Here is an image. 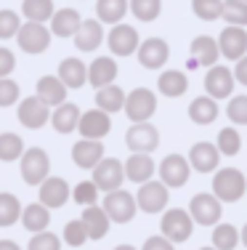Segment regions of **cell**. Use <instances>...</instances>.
Instances as JSON below:
<instances>
[{
	"mask_svg": "<svg viewBox=\"0 0 247 250\" xmlns=\"http://www.w3.org/2000/svg\"><path fill=\"white\" fill-rule=\"evenodd\" d=\"M27 250H61V240L54 234V231H38V234L29 240Z\"/></svg>",
	"mask_w": 247,
	"mask_h": 250,
	"instance_id": "cell-45",
	"label": "cell"
},
{
	"mask_svg": "<svg viewBox=\"0 0 247 250\" xmlns=\"http://www.w3.org/2000/svg\"><path fill=\"white\" fill-rule=\"evenodd\" d=\"M160 229H162V237H165V240H170L173 245H181V242H186V240L191 237L194 221H191L189 210H181V208H170V210H165Z\"/></svg>",
	"mask_w": 247,
	"mask_h": 250,
	"instance_id": "cell-4",
	"label": "cell"
},
{
	"mask_svg": "<svg viewBox=\"0 0 247 250\" xmlns=\"http://www.w3.org/2000/svg\"><path fill=\"white\" fill-rule=\"evenodd\" d=\"M54 0H24L21 3V14H24L27 21H35V24H43L54 16Z\"/></svg>",
	"mask_w": 247,
	"mask_h": 250,
	"instance_id": "cell-35",
	"label": "cell"
},
{
	"mask_svg": "<svg viewBox=\"0 0 247 250\" xmlns=\"http://www.w3.org/2000/svg\"><path fill=\"white\" fill-rule=\"evenodd\" d=\"M0 250H21L14 240H0Z\"/></svg>",
	"mask_w": 247,
	"mask_h": 250,
	"instance_id": "cell-52",
	"label": "cell"
},
{
	"mask_svg": "<svg viewBox=\"0 0 247 250\" xmlns=\"http://www.w3.org/2000/svg\"><path fill=\"white\" fill-rule=\"evenodd\" d=\"M77 120H80V106L72 101H64L51 112V125H54L56 133H72L77 130Z\"/></svg>",
	"mask_w": 247,
	"mask_h": 250,
	"instance_id": "cell-27",
	"label": "cell"
},
{
	"mask_svg": "<svg viewBox=\"0 0 247 250\" xmlns=\"http://www.w3.org/2000/svg\"><path fill=\"white\" fill-rule=\"evenodd\" d=\"M122 170H125V178L133 184H146L152 181V176H154V160L149 157V154H138L133 152L131 157L122 163Z\"/></svg>",
	"mask_w": 247,
	"mask_h": 250,
	"instance_id": "cell-24",
	"label": "cell"
},
{
	"mask_svg": "<svg viewBox=\"0 0 247 250\" xmlns=\"http://www.w3.org/2000/svg\"><path fill=\"white\" fill-rule=\"evenodd\" d=\"M16 67V56L8 48H0V77H8Z\"/></svg>",
	"mask_w": 247,
	"mask_h": 250,
	"instance_id": "cell-49",
	"label": "cell"
},
{
	"mask_svg": "<svg viewBox=\"0 0 247 250\" xmlns=\"http://www.w3.org/2000/svg\"><path fill=\"white\" fill-rule=\"evenodd\" d=\"M80 14L75 8H61V11H54L51 16V35L56 38H72L80 27Z\"/></svg>",
	"mask_w": 247,
	"mask_h": 250,
	"instance_id": "cell-29",
	"label": "cell"
},
{
	"mask_svg": "<svg viewBox=\"0 0 247 250\" xmlns=\"http://www.w3.org/2000/svg\"><path fill=\"white\" fill-rule=\"evenodd\" d=\"M40 205H45L48 210H54V208H61L67 205L69 200V184L64 181V178L58 176H48L43 184H40Z\"/></svg>",
	"mask_w": 247,
	"mask_h": 250,
	"instance_id": "cell-18",
	"label": "cell"
},
{
	"mask_svg": "<svg viewBox=\"0 0 247 250\" xmlns=\"http://www.w3.org/2000/svg\"><path fill=\"white\" fill-rule=\"evenodd\" d=\"M72 197H75V202H77V205H82V208L96 205L98 189H96V184H93V181H80L77 187L72 189Z\"/></svg>",
	"mask_w": 247,
	"mask_h": 250,
	"instance_id": "cell-43",
	"label": "cell"
},
{
	"mask_svg": "<svg viewBox=\"0 0 247 250\" xmlns=\"http://www.w3.org/2000/svg\"><path fill=\"white\" fill-rule=\"evenodd\" d=\"M205 91H208L210 99H228L234 91V75L228 67H210L208 75H205Z\"/></svg>",
	"mask_w": 247,
	"mask_h": 250,
	"instance_id": "cell-17",
	"label": "cell"
},
{
	"mask_svg": "<svg viewBox=\"0 0 247 250\" xmlns=\"http://www.w3.org/2000/svg\"><path fill=\"white\" fill-rule=\"evenodd\" d=\"M19 221L24 224L27 231L38 234V231H45V229H48V224H51V210H48L45 205H40V202H35V205L21 208Z\"/></svg>",
	"mask_w": 247,
	"mask_h": 250,
	"instance_id": "cell-31",
	"label": "cell"
},
{
	"mask_svg": "<svg viewBox=\"0 0 247 250\" xmlns=\"http://www.w3.org/2000/svg\"><path fill=\"white\" fill-rule=\"evenodd\" d=\"M80 221H82V226H85L88 240H104V237H107V231H109V224H112L101 205H88V208H82Z\"/></svg>",
	"mask_w": 247,
	"mask_h": 250,
	"instance_id": "cell-23",
	"label": "cell"
},
{
	"mask_svg": "<svg viewBox=\"0 0 247 250\" xmlns=\"http://www.w3.org/2000/svg\"><path fill=\"white\" fill-rule=\"evenodd\" d=\"M239 240H242V245L247 248V224L242 226V231H239Z\"/></svg>",
	"mask_w": 247,
	"mask_h": 250,
	"instance_id": "cell-53",
	"label": "cell"
},
{
	"mask_svg": "<svg viewBox=\"0 0 247 250\" xmlns=\"http://www.w3.org/2000/svg\"><path fill=\"white\" fill-rule=\"evenodd\" d=\"M48 109H51V106H45L38 96H27V99H21V101H19L16 117H19V123L24 125V128L38 130V128H43V125L48 123V117H51V112H48Z\"/></svg>",
	"mask_w": 247,
	"mask_h": 250,
	"instance_id": "cell-14",
	"label": "cell"
},
{
	"mask_svg": "<svg viewBox=\"0 0 247 250\" xmlns=\"http://www.w3.org/2000/svg\"><path fill=\"white\" fill-rule=\"evenodd\" d=\"M117 77V62L112 56H98L93 59V64L85 69V83H91L93 88H104V85H112Z\"/></svg>",
	"mask_w": 247,
	"mask_h": 250,
	"instance_id": "cell-20",
	"label": "cell"
},
{
	"mask_svg": "<svg viewBox=\"0 0 247 250\" xmlns=\"http://www.w3.org/2000/svg\"><path fill=\"white\" fill-rule=\"evenodd\" d=\"M141 250H175V248H173V242L165 240V237L160 234V237H149V240L144 242V248H141Z\"/></svg>",
	"mask_w": 247,
	"mask_h": 250,
	"instance_id": "cell-50",
	"label": "cell"
},
{
	"mask_svg": "<svg viewBox=\"0 0 247 250\" xmlns=\"http://www.w3.org/2000/svg\"><path fill=\"white\" fill-rule=\"evenodd\" d=\"M122 104H125V91L117 88L114 83L96 91V109L107 112V115H114V112L122 109Z\"/></svg>",
	"mask_w": 247,
	"mask_h": 250,
	"instance_id": "cell-32",
	"label": "cell"
},
{
	"mask_svg": "<svg viewBox=\"0 0 247 250\" xmlns=\"http://www.w3.org/2000/svg\"><path fill=\"white\" fill-rule=\"evenodd\" d=\"M40 101H43L45 106H58L67 101V88H64V83L58 80L54 75H45L38 80V93H35Z\"/></svg>",
	"mask_w": 247,
	"mask_h": 250,
	"instance_id": "cell-26",
	"label": "cell"
},
{
	"mask_svg": "<svg viewBox=\"0 0 247 250\" xmlns=\"http://www.w3.org/2000/svg\"><path fill=\"white\" fill-rule=\"evenodd\" d=\"M101 157H104V144L96 139H80L77 144L72 146V160L82 170H93Z\"/></svg>",
	"mask_w": 247,
	"mask_h": 250,
	"instance_id": "cell-21",
	"label": "cell"
},
{
	"mask_svg": "<svg viewBox=\"0 0 247 250\" xmlns=\"http://www.w3.org/2000/svg\"><path fill=\"white\" fill-rule=\"evenodd\" d=\"M136 53H138L141 67H146V69H160L170 59V48L162 38H149V40H144V43H138Z\"/></svg>",
	"mask_w": 247,
	"mask_h": 250,
	"instance_id": "cell-15",
	"label": "cell"
},
{
	"mask_svg": "<svg viewBox=\"0 0 247 250\" xmlns=\"http://www.w3.org/2000/svg\"><path fill=\"white\" fill-rule=\"evenodd\" d=\"M125 144L131 152L138 154H149L160 146V130L152 123H133L131 130L125 133Z\"/></svg>",
	"mask_w": 247,
	"mask_h": 250,
	"instance_id": "cell-9",
	"label": "cell"
},
{
	"mask_svg": "<svg viewBox=\"0 0 247 250\" xmlns=\"http://www.w3.org/2000/svg\"><path fill=\"white\" fill-rule=\"evenodd\" d=\"M242 3H247V0H242Z\"/></svg>",
	"mask_w": 247,
	"mask_h": 250,
	"instance_id": "cell-56",
	"label": "cell"
},
{
	"mask_svg": "<svg viewBox=\"0 0 247 250\" xmlns=\"http://www.w3.org/2000/svg\"><path fill=\"white\" fill-rule=\"evenodd\" d=\"M104 213H107V218L112 224H128L133 221V216H136V197H133L131 192H125V189H114V192H107L104 194Z\"/></svg>",
	"mask_w": 247,
	"mask_h": 250,
	"instance_id": "cell-3",
	"label": "cell"
},
{
	"mask_svg": "<svg viewBox=\"0 0 247 250\" xmlns=\"http://www.w3.org/2000/svg\"><path fill=\"white\" fill-rule=\"evenodd\" d=\"M21 21H19V14L16 11H0V40H8V38H16Z\"/></svg>",
	"mask_w": 247,
	"mask_h": 250,
	"instance_id": "cell-44",
	"label": "cell"
},
{
	"mask_svg": "<svg viewBox=\"0 0 247 250\" xmlns=\"http://www.w3.org/2000/svg\"><path fill=\"white\" fill-rule=\"evenodd\" d=\"M85 64L80 62V59H64L61 64H58V80L64 83V88L67 91H77V88L85 85Z\"/></svg>",
	"mask_w": 247,
	"mask_h": 250,
	"instance_id": "cell-28",
	"label": "cell"
},
{
	"mask_svg": "<svg viewBox=\"0 0 247 250\" xmlns=\"http://www.w3.org/2000/svg\"><path fill=\"white\" fill-rule=\"evenodd\" d=\"M231 75H234V80H239L242 85H247V53L237 62V67H234V72H231Z\"/></svg>",
	"mask_w": 247,
	"mask_h": 250,
	"instance_id": "cell-51",
	"label": "cell"
},
{
	"mask_svg": "<svg viewBox=\"0 0 247 250\" xmlns=\"http://www.w3.org/2000/svg\"><path fill=\"white\" fill-rule=\"evenodd\" d=\"M221 3L223 0H191V11L202 21H215L221 16Z\"/></svg>",
	"mask_w": 247,
	"mask_h": 250,
	"instance_id": "cell-42",
	"label": "cell"
},
{
	"mask_svg": "<svg viewBox=\"0 0 247 250\" xmlns=\"http://www.w3.org/2000/svg\"><path fill=\"white\" fill-rule=\"evenodd\" d=\"M21 216V202L16 194L0 192V226H14Z\"/></svg>",
	"mask_w": 247,
	"mask_h": 250,
	"instance_id": "cell-37",
	"label": "cell"
},
{
	"mask_svg": "<svg viewBox=\"0 0 247 250\" xmlns=\"http://www.w3.org/2000/svg\"><path fill=\"white\" fill-rule=\"evenodd\" d=\"M168 187L162 181H146L141 184L138 194H136V208L144 213H162L168 208Z\"/></svg>",
	"mask_w": 247,
	"mask_h": 250,
	"instance_id": "cell-10",
	"label": "cell"
},
{
	"mask_svg": "<svg viewBox=\"0 0 247 250\" xmlns=\"http://www.w3.org/2000/svg\"><path fill=\"white\" fill-rule=\"evenodd\" d=\"M19 163H21V178H24V184H29V187H40L51 173L48 152H43L40 146H32V149L21 152Z\"/></svg>",
	"mask_w": 247,
	"mask_h": 250,
	"instance_id": "cell-2",
	"label": "cell"
},
{
	"mask_svg": "<svg viewBox=\"0 0 247 250\" xmlns=\"http://www.w3.org/2000/svg\"><path fill=\"white\" fill-rule=\"evenodd\" d=\"M21 152H24V141H21V136L0 133V160H3V163H14V160H19Z\"/></svg>",
	"mask_w": 247,
	"mask_h": 250,
	"instance_id": "cell-39",
	"label": "cell"
},
{
	"mask_svg": "<svg viewBox=\"0 0 247 250\" xmlns=\"http://www.w3.org/2000/svg\"><path fill=\"white\" fill-rule=\"evenodd\" d=\"M191 176L189 160L181 157V154H168V157L160 163V181L168 189H181Z\"/></svg>",
	"mask_w": 247,
	"mask_h": 250,
	"instance_id": "cell-11",
	"label": "cell"
},
{
	"mask_svg": "<svg viewBox=\"0 0 247 250\" xmlns=\"http://www.w3.org/2000/svg\"><path fill=\"white\" fill-rule=\"evenodd\" d=\"M128 8L138 21H154L162 11V0H128Z\"/></svg>",
	"mask_w": 247,
	"mask_h": 250,
	"instance_id": "cell-40",
	"label": "cell"
},
{
	"mask_svg": "<svg viewBox=\"0 0 247 250\" xmlns=\"http://www.w3.org/2000/svg\"><path fill=\"white\" fill-rule=\"evenodd\" d=\"M16 43H19V48L24 51V53L38 56V53L48 51V45H51V29L45 27V24L27 21V24H21L19 32H16Z\"/></svg>",
	"mask_w": 247,
	"mask_h": 250,
	"instance_id": "cell-7",
	"label": "cell"
},
{
	"mask_svg": "<svg viewBox=\"0 0 247 250\" xmlns=\"http://www.w3.org/2000/svg\"><path fill=\"white\" fill-rule=\"evenodd\" d=\"M125 181V170H122V163L117 157H101L98 165L93 168V184H96L98 192H114V189L122 187Z\"/></svg>",
	"mask_w": 247,
	"mask_h": 250,
	"instance_id": "cell-6",
	"label": "cell"
},
{
	"mask_svg": "<svg viewBox=\"0 0 247 250\" xmlns=\"http://www.w3.org/2000/svg\"><path fill=\"white\" fill-rule=\"evenodd\" d=\"M218 43H215V38H210V35H199V38L191 40V67H215L218 64Z\"/></svg>",
	"mask_w": 247,
	"mask_h": 250,
	"instance_id": "cell-22",
	"label": "cell"
},
{
	"mask_svg": "<svg viewBox=\"0 0 247 250\" xmlns=\"http://www.w3.org/2000/svg\"><path fill=\"white\" fill-rule=\"evenodd\" d=\"M221 19L231 27H247V3H242V0H223Z\"/></svg>",
	"mask_w": 247,
	"mask_h": 250,
	"instance_id": "cell-36",
	"label": "cell"
},
{
	"mask_svg": "<svg viewBox=\"0 0 247 250\" xmlns=\"http://www.w3.org/2000/svg\"><path fill=\"white\" fill-rule=\"evenodd\" d=\"M157 88H160L162 96L178 99V96H184L186 88H189V77L181 72V69H165L160 75V80H157Z\"/></svg>",
	"mask_w": 247,
	"mask_h": 250,
	"instance_id": "cell-30",
	"label": "cell"
},
{
	"mask_svg": "<svg viewBox=\"0 0 247 250\" xmlns=\"http://www.w3.org/2000/svg\"><path fill=\"white\" fill-rule=\"evenodd\" d=\"M218 149H215V144H210V141H199V144L191 146L189 152V168H194L197 173H213V170H218Z\"/></svg>",
	"mask_w": 247,
	"mask_h": 250,
	"instance_id": "cell-19",
	"label": "cell"
},
{
	"mask_svg": "<svg viewBox=\"0 0 247 250\" xmlns=\"http://www.w3.org/2000/svg\"><path fill=\"white\" fill-rule=\"evenodd\" d=\"M210 240H213L215 250H234L239 245V231H237V226H231V224H215Z\"/></svg>",
	"mask_w": 247,
	"mask_h": 250,
	"instance_id": "cell-38",
	"label": "cell"
},
{
	"mask_svg": "<svg viewBox=\"0 0 247 250\" xmlns=\"http://www.w3.org/2000/svg\"><path fill=\"white\" fill-rule=\"evenodd\" d=\"M85 240H88V234H85V226H82L80 218L77 221H69L64 226V242H67L69 248H82Z\"/></svg>",
	"mask_w": 247,
	"mask_h": 250,
	"instance_id": "cell-46",
	"label": "cell"
},
{
	"mask_svg": "<svg viewBox=\"0 0 247 250\" xmlns=\"http://www.w3.org/2000/svg\"><path fill=\"white\" fill-rule=\"evenodd\" d=\"M19 104V83L11 77H0V106Z\"/></svg>",
	"mask_w": 247,
	"mask_h": 250,
	"instance_id": "cell-48",
	"label": "cell"
},
{
	"mask_svg": "<svg viewBox=\"0 0 247 250\" xmlns=\"http://www.w3.org/2000/svg\"><path fill=\"white\" fill-rule=\"evenodd\" d=\"M199 250H215V248H213V245H210V248H199Z\"/></svg>",
	"mask_w": 247,
	"mask_h": 250,
	"instance_id": "cell-55",
	"label": "cell"
},
{
	"mask_svg": "<svg viewBox=\"0 0 247 250\" xmlns=\"http://www.w3.org/2000/svg\"><path fill=\"white\" fill-rule=\"evenodd\" d=\"M218 43L221 56L231 59V62H239V59L247 53V29L245 27H223L221 38L215 40Z\"/></svg>",
	"mask_w": 247,
	"mask_h": 250,
	"instance_id": "cell-12",
	"label": "cell"
},
{
	"mask_svg": "<svg viewBox=\"0 0 247 250\" xmlns=\"http://www.w3.org/2000/svg\"><path fill=\"white\" fill-rule=\"evenodd\" d=\"M107 43H109V51L114 53V56H131V53H136L141 40H138L136 27L114 24V27H112V32H109V38H107Z\"/></svg>",
	"mask_w": 247,
	"mask_h": 250,
	"instance_id": "cell-16",
	"label": "cell"
},
{
	"mask_svg": "<svg viewBox=\"0 0 247 250\" xmlns=\"http://www.w3.org/2000/svg\"><path fill=\"white\" fill-rule=\"evenodd\" d=\"M72 38H75V45H77L80 51L91 53V51H96L98 45H101L104 27H101V21H98V19H85V21H80L77 32H75Z\"/></svg>",
	"mask_w": 247,
	"mask_h": 250,
	"instance_id": "cell-25",
	"label": "cell"
},
{
	"mask_svg": "<svg viewBox=\"0 0 247 250\" xmlns=\"http://www.w3.org/2000/svg\"><path fill=\"white\" fill-rule=\"evenodd\" d=\"M189 117L197 125H210L218 117V101L210 99V96H197L189 104Z\"/></svg>",
	"mask_w": 247,
	"mask_h": 250,
	"instance_id": "cell-33",
	"label": "cell"
},
{
	"mask_svg": "<svg viewBox=\"0 0 247 250\" xmlns=\"http://www.w3.org/2000/svg\"><path fill=\"white\" fill-rule=\"evenodd\" d=\"M189 216L194 224L199 226H215L223 216V205L221 200H215L213 194H194L189 202Z\"/></svg>",
	"mask_w": 247,
	"mask_h": 250,
	"instance_id": "cell-8",
	"label": "cell"
},
{
	"mask_svg": "<svg viewBox=\"0 0 247 250\" xmlns=\"http://www.w3.org/2000/svg\"><path fill=\"white\" fill-rule=\"evenodd\" d=\"M125 115L131 123H149V117L157 112V96L149 88H136V91L125 93V104H122Z\"/></svg>",
	"mask_w": 247,
	"mask_h": 250,
	"instance_id": "cell-5",
	"label": "cell"
},
{
	"mask_svg": "<svg viewBox=\"0 0 247 250\" xmlns=\"http://www.w3.org/2000/svg\"><path fill=\"white\" fill-rule=\"evenodd\" d=\"M114 250H136V248H133V245H117Z\"/></svg>",
	"mask_w": 247,
	"mask_h": 250,
	"instance_id": "cell-54",
	"label": "cell"
},
{
	"mask_svg": "<svg viewBox=\"0 0 247 250\" xmlns=\"http://www.w3.org/2000/svg\"><path fill=\"white\" fill-rule=\"evenodd\" d=\"M226 115L234 125H247V96H231Z\"/></svg>",
	"mask_w": 247,
	"mask_h": 250,
	"instance_id": "cell-47",
	"label": "cell"
},
{
	"mask_svg": "<svg viewBox=\"0 0 247 250\" xmlns=\"http://www.w3.org/2000/svg\"><path fill=\"white\" fill-rule=\"evenodd\" d=\"M77 130L82 139H96L101 141L104 136L112 130V117L101 109H88L80 112V120H77Z\"/></svg>",
	"mask_w": 247,
	"mask_h": 250,
	"instance_id": "cell-13",
	"label": "cell"
},
{
	"mask_svg": "<svg viewBox=\"0 0 247 250\" xmlns=\"http://www.w3.org/2000/svg\"><path fill=\"white\" fill-rule=\"evenodd\" d=\"M215 149H218V154H226V157L239 154V149H242V136H239V130L223 128L218 133V144H215Z\"/></svg>",
	"mask_w": 247,
	"mask_h": 250,
	"instance_id": "cell-41",
	"label": "cell"
},
{
	"mask_svg": "<svg viewBox=\"0 0 247 250\" xmlns=\"http://www.w3.org/2000/svg\"><path fill=\"white\" fill-rule=\"evenodd\" d=\"M125 14H128V0H98L96 3V16L101 24H120Z\"/></svg>",
	"mask_w": 247,
	"mask_h": 250,
	"instance_id": "cell-34",
	"label": "cell"
},
{
	"mask_svg": "<svg viewBox=\"0 0 247 250\" xmlns=\"http://www.w3.org/2000/svg\"><path fill=\"white\" fill-rule=\"evenodd\" d=\"M247 192V178L239 168H221L213 176V197L221 202H239Z\"/></svg>",
	"mask_w": 247,
	"mask_h": 250,
	"instance_id": "cell-1",
	"label": "cell"
}]
</instances>
